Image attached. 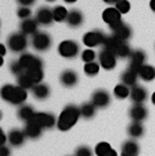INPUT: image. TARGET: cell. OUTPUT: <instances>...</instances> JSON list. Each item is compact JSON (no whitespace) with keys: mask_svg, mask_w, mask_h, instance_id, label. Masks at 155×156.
I'll return each instance as SVG.
<instances>
[{"mask_svg":"<svg viewBox=\"0 0 155 156\" xmlns=\"http://www.w3.org/2000/svg\"><path fill=\"white\" fill-rule=\"evenodd\" d=\"M14 91H15V86L13 84H4L2 87V91H0V95H2L3 101L8 102L10 103L11 99H13V95H14Z\"/></svg>","mask_w":155,"mask_h":156,"instance_id":"35","label":"cell"},{"mask_svg":"<svg viewBox=\"0 0 155 156\" xmlns=\"http://www.w3.org/2000/svg\"><path fill=\"white\" fill-rule=\"evenodd\" d=\"M75 156H93V152L86 145H82L75 151Z\"/></svg>","mask_w":155,"mask_h":156,"instance_id":"42","label":"cell"},{"mask_svg":"<svg viewBox=\"0 0 155 156\" xmlns=\"http://www.w3.org/2000/svg\"><path fill=\"white\" fill-rule=\"evenodd\" d=\"M57 52L64 58H74L79 55V45L72 40H64L59 44Z\"/></svg>","mask_w":155,"mask_h":156,"instance_id":"2","label":"cell"},{"mask_svg":"<svg viewBox=\"0 0 155 156\" xmlns=\"http://www.w3.org/2000/svg\"><path fill=\"white\" fill-rule=\"evenodd\" d=\"M131 101L133 102V105H143L144 101L147 99V90L142 86L136 84L135 87L131 88Z\"/></svg>","mask_w":155,"mask_h":156,"instance_id":"16","label":"cell"},{"mask_svg":"<svg viewBox=\"0 0 155 156\" xmlns=\"http://www.w3.org/2000/svg\"><path fill=\"white\" fill-rule=\"evenodd\" d=\"M23 130H25L26 136H27L29 139H38V137L41 136V133H42L44 129L41 128L35 121L30 119L29 122H26V126H25Z\"/></svg>","mask_w":155,"mask_h":156,"instance_id":"22","label":"cell"},{"mask_svg":"<svg viewBox=\"0 0 155 156\" xmlns=\"http://www.w3.org/2000/svg\"><path fill=\"white\" fill-rule=\"evenodd\" d=\"M138 77H139V72L132 69L131 67H128V69H125L123 72V75H121V83L132 88L138 83Z\"/></svg>","mask_w":155,"mask_h":156,"instance_id":"18","label":"cell"},{"mask_svg":"<svg viewBox=\"0 0 155 156\" xmlns=\"http://www.w3.org/2000/svg\"><path fill=\"white\" fill-rule=\"evenodd\" d=\"M33 121L37 122L42 129H50L55 126V125H57V119L55 118V115L52 113H45V112L35 113Z\"/></svg>","mask_w":155,"mask_h":156,"instance_id":"9","label":"cell"},{"mask_svg":"<svg viewBox=\"0 0 155 156\" xmlns=\"http://www.w3.org/2000/svg\"><path fill=\"white\" fill-rule=\"evenodd\" d=\"M26 99H27V90L22 88V87H19V86H15V91H14L13 99H11L10 103L11 105H22Z\"/></svg>","mask_w":155,"mask_h":156,"instance_id":"27","label":"cell"},{"mask_svg":"<svg viewBox=\"0 0 155 156\" xmlns=\"http://www.w3.org/2000/svg\"><path fill=\"white\" fill-rule=\"evenodd\" d=\"M82 117L80 114V107L75 106V105H68L63 109V112L60 113L57 118V129L61 132L65 130H70L74 125L79 121V118Z\"/></svg>","mask_w":155,"mask_h":156,"instance_id":"1","label":"cell"},{"mask_svg":"<svg viewBox=\"0 0 155 156\" xmlns=\"http://www.w3.org/2000/svg\"><path fill=\"white\" fill-rule=\"evenodd\" d=\"M7 45L10 48V50H13L14 53H20L23 50H26V48H27V38L20 31L14 33V34H11L8 37Z\"/></svg>","mask_w":155,"mask_h":156,"instance_id":"3","label":"cell"},{"mask_svg":"<svg viewBox=\"0 0 155 156\" xmlns=\"http://www.w3.org/2000/svg\"><path fill=\"white\" fill-rule=\"evenodd\" d=\"M16 15H18V18H20L22 20L29 19V18L31 16V10L29 7H19L16 10Z\"/></svg>","mask_w":155,"mask_h":156,"instance_id":"41","label":"cell"},{"mask_svg":"<svg viewBox=\"0 0 155 156\" xmlns=\"http://www.w3.org/2000/svg\"><path fill=\"white\" fill-rule=\"evenodd\" d=\"M148 115V112L143 105H133L129 109V117L136 122H143Z\"/></svg>","mask_w":155,"mask_h":156,"instance_id":"19","label":"cell"},{"mask_svg":"<svg viewBox=\"0 0 155 156\" xmlns=\"http://www.w3.org/2000/svg\"><path fill=\"white\" fill-rule=\"evenodd\" d=\"M102 19L110 29L117 26L118 23H121V12L116 7H108L106 10H103L102 12Z\"/></svg>","mask_w":155,"mask_h":156,"instance_id":"8","label":"cell"},{"mask_svg":"<svg viewBox=\"0 0 155 156\" xmlns=\"http://www.w3.org/2000/svg\"><path fill=\"white\" fill-rule=\"evenodd\" d=\"M68 14H70V11L65 7H63V5H57V7L53 8V19H55V22H64V20H67Z\"/></svg>","mask_w":155,"mask_h":156,"instance_id":"30","label":"cell"},{"mask_svg":"<svg viewBox=\"0 0 155 156\" xmlns=\"http://www.w3.org/2000/svg\"><path fill=\"white\" fill-rule=\"evenodd\" d=\"M19 64L25 68V71H30V69H40L42 68L44 62L40 57L31 55V53H22L20 57L18 58Z\"/></svg>","mask_w":155,"mask_h":156,"instance_id":"5","label":"cell"},{"mask_svg":"<svg viewBox=\"0 0 155 156\" xmlns=\"http://www.w3.org/2000/svg\"><path fill=\"white\" fill-rule=\"evenodd\" d=\"M139 155V144L135 140H127L121 147V156H138Z\"/></svg>","mask_w":155,"mask_h":156,"instance_id":"23","label":"cell"},{"mask_svg":"<svg viewBox=\"0 0 155 156\" xmlns=\"http://www.w3.org/2000/svg\"><path fill=\"white\" fill-rule=\"evenodd\" d=\"M35 19L42 26L52 25V22H55V19H53V10H50V8H48V7L38 8L37 12H35Z\"/></svg>","mask_w":155,"mask_h":156,"instance_id":"13","label":"cell"},{"mask_svg":"<svg viewBox=\"0 0 155 156\" xmlns=\"http://www.w3.org/2000/svg\"><path fill=\"white\" fill-rule=\"evenodd\" d=\"M2 55L3 56L5 55V46H4V45H2Z\"/></svg>","mask_w":155,"mask_h":156,"instance_id":"49","label":"cell"},{"mask_svg":"<svg viewBox=\"0 0 155 156\" xmlns=\"http://www.w3.org/2000/svg\"><path fill=\"white\" fill-rule=\"evenodd\" d=\"M31 45L35 50L38 52H46L50 46H52V38L45 31H38L31 38Z\"/></svg>","mask_w":155,"mask_h":156,"instance_id":"4","label":"cell"},{"mask_svg":"<svg viewBox=\"0 0 155 156\" xmlns=\"http://www.w3.org/2000/svg\"><path fill=\"white\" fill-rule=\"evenodd\" d=\"M26 72H27V75L31 77L34 84H40V83L42 82V79H44L42 68H40V69H30V71H26Z\"/></svg>","mask_w":155,"mask_h":156,"instance_id":"36","label":"cell"},{"mask_svg":"<svg viewBox=\"0 0 155 156\" xmlns=\"http://www.w3.org/2000/svg\"><path fill=\"white\" fill-rule=\"evenodd\" d=\"M26 137L27 136H26L25 130H20V129H11V130L8 132V134H7L8 143H10L11 145H14V147L23 145Z\"/></svg>","mask_w":155,"mask_h":156,"instance_id":"15","label":"cell"},{"mask_svg":"<svg viewBox=\"0 0 155 156\" xmlns=\"http://www.w3.org/2000/svg\"><path fill=\"white\" fill-rule=\"evenodd\" d=\"M105 156H118V154H117V151H114V149H110Z\"/></svg>","mask_w":155,"mask_h":156,"instance_id":"46","label":"cell"},{"mask_svg":"<svg viewBox=\"0 0 155 156\" xmlns=\"http://www.w3.org/2000/svg\"><path fill=\"white\" fill-rule=\"evenodd\" d=\"M99 69H101V65H99V62H97V61L87 62V64H85V67H83V71H85V73L87 75V76H95V75L99 73Z\"/></svg>","mask_w":155,"mask_h":156,"instance_id":"34","label":"cell"},{"mask_svg":"<svg viewBox=\"0 0 155 156\" xmlns=\"http://www.w3.org/2000/svg\"><path fill=\"white\" fill-rule=\"evenodd\" d=\"M113 94H114V97L117 99H127L128 97H131V88L128 86L123 84V83H120V84H117L114 87Z\"/></svg>","mask_w":155,"mask_h":156,"instance_id":"28","label":"cell"},{"mask_svg":"<svg viewBox=\"0 0 155 156\" xmlns=\"http://www.w3.org/2000/svg\"><path fill=\"white\" fill-rule=\"evenodd\" d=\"M46 2H49V3H52V2H56V0H46Z\"/></svg>","mask_w":155,"mask_h":156,"instance_id":"51","label":"cell"},{"mask_svg":"<svg viewBox=\"0 0 155 156\" xmlns=\"http://www.w3.org/2000/svg\"><path fill=\"white\" fill-rule=\"evenodd\" d=\"M118 2H121V0H103V3H106V4H109V5L110 4H114L116 5Z\"/></svg>","mask_w":155,"mask_h":156,"instance_id":"45","label":"cell"},{"mask_svg":"<svg viewBox=\"0 0 155 156\" xmlns=\"http://www.w3.org/2000/svg\"><path fill=\"white\" fill-rule=\"evenodd\" d=\"M105 38H106V35L102 31H99V30H91V31H87L83 35V44L91 49V48H95L98 45H103Z\"/></svg>","mask_w":155,"mask_h":156,"instance_id":"7","label":"cell"},{"mask_svg":"<svg viewBox=\"0 0 155 156\" xmlns=\"http://www.w3.org/2000/svg\"><path fill=\"white\" fill-rule=\"evenodd\" d=\"M0 156H11V151L8 147L2 145L0 147Z\"/></svg>","mask_w":155,"mask_h":156,"instance_id":"44","label":"cell"},{"mask_svg":"<svg viewBox=\"0 0 155 156\" xmlns=\"http://www.w3.org/2000/svg\"><path fill=\"white\" fill-rule=\"evenodd\" d=\"M151 102H153V105H155V92H153V97H151Z\"/></svg>","mask_w":155,"mask_h":156,"instance_id":"50","label":"cell"},{"mask_svg":"<svg viewBox=\"0 0 155 156\" xmlns=\"http://www.w3.org/2000/svg\"><path fill=\"white\" fill-rule=\"evenodd\" d=\"M18 86L22 87V88H25V90H29V88L31 90L35 84L33 83L31 77L27 75V72H25V73H22L20 76H18Z\"/></svg>","mask_w":155,"mask_h":156,"instance_id":"33","label":"cell"},{"mask_svg":"<svg viewBox=\"0 0 155 156\" xmlns=\"http://www.w3.org/2000/svg\"><path fill=\"white\" fill-rule=\"evenodd\" d=\"M10 71H11V73H14L16 77L20 76L22 73H25V72H26L25 68H23L22 65L19 64V61H18V60H16V61H13L10 64Z\"/></svg>","mask_w":155,"mask_h":156,"instance_id":"39","label":"cell"},{"mask_svg":"<svg viewBox=\"0 0 155 156\" xmlns=\"http://www.w3.org/2000/svg\"><path fill=\"white\" fill-rule=\"evenodd\" d=\"M16 115H18V118L22 119V121L29 122L30 119L34 118L35 110L33 109V106H30V105H23V106H20L19 109H18Z\"/></svg>","mask_w":155,"mask_h":156,"instance_id":"24","label":"cell"},{"mask_svg":"<svg viewBox=\"0 0 155 156\" xmlns=\"http://www.w3.org/2000/svg\"><path fill=\"white\" fill-rule=\"evenodd\" d=\"M127 132H128V134H129V137H132V139H139V137H142L143 134H144V126H143L142 122L133 121L128 125Z\"/></svg>","mask_w":155,"mask_h":156,"instance_id":"25","label":"cell"},{"mask_svg":"<svg viewBox=\"0 0 155 156\" xmlns=\"http://www.w3.org/2000/svg\"><path fill=\"white\" fill-rule=\"evenodd\" d=\"M131 53H132V49H131L129 45L127 42H124V41H121L120 45L117 46V49L114 50V55L117 57H120V58H129Z\"/></svg>","mask_w":155,"mask_h":156,"instance_id":"29","label":"cell"},{"mask_svg":"<svg viewBox=\"0 0 155 156\" xmlns=\"http://www.w3.org/2000/svg\"><path fill=\"white\" fill-rule=\"evenodd\" d=\"M110 149H113L112 145H110L109 143L102 141V143H98L97 145H95L94 152H95V155H97V156H105L110 151Z\"/></svg>","mask_w":155,"mask_h":156,"instance_id":"37","label":"cell"},{"mask_svg":"<svg viewBox=\"0 0 155 156\" xmlns=\"http://www.w3.org/2000/svg\"><path fill=\"white\" fill-rule=\"evenodd\" d=\"M98 62H99L101 68L106 71H112L117 65V56L108 49H102L98 55Z\"/></svg>","mask_w":155,"mask_h":156,"instance_id":"6","label":"cell"},{"mask_svg":"<svg viewBox=\"0 0 155 156\" xmlns=\"http://www.w3.org/2000/svg\"><path fill=\"white\" fill-rule=\"evenodd\" d=\"M65 3H68V4H72V3H76L78 0H64Z\"/></svg>","mask_w":155,"mask_h":156,"instance_id":"48","label":"cell"},{"mask_svg":"<svg viewBox=\"0 0 155 156\" xmlns=\"http://www.w3.org/2000/svg\"><path fill=\"white\" fill-rule=\"evenodd\" d=\"M116 8L120 11L121 15H123V14H128L131 11V4H129V2H128V0H121V2H118L117 4H116Z\"/></svg>","mask_w":155,"mask_h":156,"instance_id":"40","label":"cell"},{"mask_svg":"<svg viewBox=\"0 0 155 156\" xmlns=\"http://www.w3.org/2000/svg\"><path fill=\"white\" fill-rule=\"evenodd\" d=\"M110 30H112L113 37H116L120 41H124V42H127V41L132 37V29H131V26H128L127 23H124V22L118 23L117 26L112 27Z\"/></svg>","mask_w":155,"mask_h":156,"instance_id":"10","label":"cell"},{"mask_svg":"<svg viewBox=\"0 0 155 156\" xmlns=\"http://www.w3.org/2000/svg\"><path fill=\"white\" fill-rule=\"evenodd\" d=\"M120 42H121L120 40H117L116 37H113V35L110 34V35H106L102 46H103V49H108V50H110V52L114 53V50L117 49V46L120 45Z\"/></svg>","mask_w":155,"mask_h":156,"instance_id":"32","label":"cell"},{"mask_svg":"<svg viewBox=\"0 0 155 156\" xmlns=\"http://www.w3.org/2000/svg\"><path fill=\"white\" fill-rule=\"evenodd\" d=\"M150 8L153 12H155V0H150Z\"/></svg>","mask_w":155,"mask_h":156,"instance_id":"47","label":"cell"},{"mask_svg":"<svg viewBox=\"0 0 155 156\" xmlns=\"http://www.w3.org/2000/svg\"><path fill=\"white\" fill-rule=\"evenodd\" d=\"M91 102L97 109H103V107L109 106L110 103V94L106 90H97L93 92L91 97Z\"/></svg>","mask_w":155,"mask_h":156,"instance_id":"12","label":"cell"},{"mask_svg":"<svg viewBox=\"0 0 155 156\" xmlns=\"http://www.w3.org/2000/svg\"><path fill=\"white\" fill-rule=\"evenodd\" d=\"M83 20H85V16H83L82 11L74 8V10L70 11L68 18H67V20H65V22H67L68 26H71V27H79V26H82Z\"/></svg>","mask_w":155,"mask_h":156,"instance_id":"21","label":"cell"},{"mask_svg":"<svg viewBox=\"0 0 155 156\" xmlns=\"http://www.w3.org/2000/svg\"><path fill=\"white\" fill-rule=\"evenodd\" d=\"M18 3H19L20 7H30L35 3V0H16Z\"/></svg>","mask_w":155,"mask_h":156,"instance_id":"43","label":"cell"},{"mask_svg":"<svg viewBox=\"0 0 155 156\" xmlns=\"http://www.w3.org/2000/svg\"><path fill=\"white\" fill-rule=\"evenodd\" d=\"M33 97L38 101H45L48 97L50 95V88L49 86L45 84V83H40V84H35L31 88Z\"/></svg>","mask_w":155,"mask_h":156,"instance_id":"20","label":"cell"},{"mask_svg":"<svg viewBox=\"0 0 155 156\" xmlns=\"http://www.w3.org/2000/svg\"><path fill=\"white\" fill-rule=\"evenodd\" d=\"M95 57H97V53H95L93 49H90V48H87L86 50H83L82 55H80V58H82V61H85V64H87V62H93L95 60Z\"/></svg>","mask_w":155,"mask_h":156,"instance_id":"38","label":"cell"},{"mask_svg":"<svg viewBox=\"0 0 155 156\" xmlns=\"http://www.w3.org/2000/svg\"><path fill=\"white\" fill-rule=\"evenodd\" d=\"M79 76L75 71L72 69H65L60 73V83L64 87H74L78 84Z\"/></svg>","mask_w":155,"mask_h":156,"instance_id":"17","label":"cell"},{"mask_svg":"<svg viewBox=\"0 0 155 156\" xmlns=\"http://www.w3.org/2000/svg\"><path fill=\"white\" fill-rule=\"evenodd\" d=\"M95 110L97 107L93 105V102H87V103H83L80 106V114H82L83 118H93L94 114H95Z\"/></svg>","mask_w":155,"mask_h":156,"instance_id":"31","label":"cell"},{"mask_svg":"<svg viewBox=\"0 0 155 156\" xmlns=\"http://www.w3.org/2000/svg\"><path fill=\"white\" fill-rule=\"evenodd\" d=\"M146 60H147V55H146L144 50L142 49L132 50V53L129 56V67L139 72L140 68L146 64Z\"/></svg>","mask_w":155,"mask_h":156,"instance_id":"11","label":"cell"},{"mask_svg":"<svg viewBox=\"0 0 155 156\" xmlns=\"http://www.w3.org/2000/svg\"><path fill=\"white\" fill-rule=\"evenodd\" d=\"M38 26H40V23L37 22L35 18H29V19H25L20 22L19 29L20 33L25 35H35L38 33Z\"/></svg>","mask_w":155,"mask_h":156,"instance_id":"14","label":"cell"},{"mask_svg":"<svg viewBox=\"0 0 155 156\" xmlns=\"http://www.w3.org/2000/svg\"><path fill=\"white\" fill-rule=\"evenodd\" d=\"M139 77L143 79L144 82H151V80H154L155 79V67L144 64L139 69Z\"/></svg>","mask_w":155,"mask_h":156,"instance_id":"26","label":"cell"}]
</instances>
